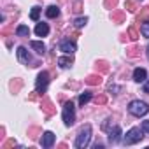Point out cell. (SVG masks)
<instances>
[{"mask_svg": "<svg viewBox=\"0 0 149 149\" xmlns=\"http://www.w3.org/2000/svg\"><path fill=\"white\" fill-rule=\"evenodd\" d=\"M90 140H91V125H84L81 128V132H79L74 146H76L77 149H84V147L90 146Z\"/></svg>", "mask_w": 149, "mask_h": 149, "instance_id": "cell-1", "label": "cell"}, {"mask_svg": "<svg viewBox=\"0 0 149 149\" xmlns=\"http://www.w3.org/2000/svg\"><path fill=\"white\" fill-rule=\"evenodd\" d=\"M61 118L65 126H72L76 123V107H74V102H65L63 104V111H61Z\"/></svg>", "mask_w": 149, "mask_h": 149, "instance_id": "cell-2", "label": "cell"}, {"mask_svg": "<svg viewBox=\"0 0 149 149\" xmlns=\"http://www.w3.org/2000/svg\"><path fill=\"white\" fill-rule=\"evenodd\" d=\"M128 112L135 118H140V116H146L149 112V105L142 100H132L128 105Z\"/></svg>", "mask_w": 149, "mask_h": 149, "instance_id": "cell-3", "label": "cell"}, {"mask_svg": "<svg viewBox=\"0 0 149 149\" xmlns=\"http://www.w3.org/2000/svg\"><path fill=\"white\" fill-rule=\"evenodd\" d=\"M47 84H49V74H47L46 70L39 72V76H37V79H35V93H39V95L46 93Z\"/></svg>", "mask_w": 149, "mask_h": 149, "instance_id": "cell-4", "label": "cell"}, {"mask_svg": "<svg viewBox=\"0 0 149 149\" xmlns=\"http://www.w3.org/2000/svg\"><path fill=\"white\" fill-rule=\"evenodd\" d=\"M144 139V130L142 128H132V130H128L126 132V135H125V144L126 146H132V144H137V142H140Z\"/></svg>", "mask_w": 149, "mask_h": 149, "instance_id": "cell-5", "label": "cell"}, {"mask_svg": "<svg viewBox=\"0 0 149 149\" xmlns=\"http://www.w3.org/2000/svg\"><path fill=\"white\" fill-rule=\"evenodd\" d=\"M16 54H18V60H19L23 65L32 63V56H30V53L26 51V47H25V46H19V47L16 49Z\"/></svg>", "mask_w": 149, "mask_h": 149, "instance_id": "cell-6", "label": "cell"}, {"mask_svg": "<svg viewBox=\"0 0 149 149\" xmlns=\"http://www.w3.org/2000/svg\"><path fill=\"white\" fill-rule=\"evenodd\" d=\"M53 144H54V133L53 132H44L42 139H40V146L44 149H49V147H53Z\"/></svg>", "mask_w": 149, "mask_h": 149, "instance_id": "cell-7", "label": "cell"}, {"mask_svg": "<svg viewBox=\"0 0 149 149\" xmlns=\"http://www.w3.org/2000/svg\"><path fill=\"white\" fill-rule=\"evenodd\" d=\"M60 51L65 53V54H74L77 51V47H76V44L70 42V40H63V42H60Z\"/></svg>", "mask_w": 149, "mask_h": 149, "instance_id": "cell-8", "label": "cell"}, {"mask_svg": "<svg viewBox=\"0 0 149 149\" xmlns=\"http://www.w3.org/2000/svg\"><path fill=\"white\" fill-rule=\"evenodd\" d=\"M146 79H147V70L142 67H137L133 70V81L135 83H146Z\"/></svg>", "mask_w": 149, "mask_h": 149, "instance_id": "cell-9", "label": "cell"}, {"mask_svg": "<svg viewBox=\"0 0 149 149\" xmlns=\"http://www.w3.org/2000/svg\"><path fill=\"white\" fill-rule=\"evenodd\" d=\"M121 140V128L119 126H112L109 132V142L111 144H118Z\"/></svg>", "mask_w": 149, "mask_h": 149, "instance_id": "cell-10", "label": "cell"}, {"mask_svg": "<svg viewBox=\"0 0 149 149\" xmlns=\"http://www.w3.org/2000/svg\"><path fill=\"white\" fill-rule=\"evenodd\" d=\"M30 47H32L37 54H44V53H46V46H44L42 40H32V42H30Z\"/></svg>", "mask_w": 149, "mask_h": 149, "instance_id": "cell-11", "label": "cell"}, {"mask_svg": "<svg viewBox=\"0 0 149 149\" xmlns=\"http://www.w3.org/2000/svg\"><path fill=\"white\" fill-rule=\"evenodd\" d=\"M35 33H37L39 37H46V35L49 33V26H47V23H37V26H35Z\"/></svg>", "mask_w": 149, "mask_h": 149, "instance_id": "cell-12", "label": "cell"}, {"mask_svg": "<svg viewBox=\"0 0 149 149\" xmlns=\"http://www.w3.org/2000/svg\"><path fill=\"white\" fill-rule=\"evenodd\" d=\"M46 16L47 18H58L60 16V7L58 6H49L46 9Z\"/></svg>", "mask_w": 149, "mask_h": 149, "instance_id": "cell-13", "label": "cell"}, {"mask_svg": "<svg viewBox=\"0 0 149 149\" xmlns=\"http://www.w3.org/2000/svg\"><path fill=\"white\" fill-rule=\"evenodd\" d=\"M72 58L70 56H61V58H58V65L61 67V68H68V67H72Z\"/></svg>", "mask_w": 149, "mask_h": 149, "instance_id": "cell-14", "label": "cell"}, {"mask_svg": "<svg viewBox=\"0 0 149 149\" xmlns=\"http://www.w3.org/2000/svg\"><path fill=\"white\" fill-rule=\"evenodd\" d=\"M16 35H18V37H28V35H30V28H28L26 25H19V26L16 28Z\"/></svg>", "mask_w": 149, "mask_h": 149, "instance_id": "cell-15", "label": "cell"}, {"mask_svg": "<svg viewBox=\"0 0 149 149\" xmlns=\"http://www.w3.org/2000/svg\"><path fill=\"white\" fill-rule=\"evenodd\" d=\"M91 98H93V93H91V91H84V93H81V95H79V105L88 104Z\"/></svg>", "mask_w": 149, "mask_h": 149, "instance_id": "cell-16", "label": "cell"}, {"mask_svg": "<svg viewBox=\"0 0 149 149\" xmlns=\"http://www.w3.org/2000/svg\"><path fill=\"white\" fill-rule=\"evenodd\" d=\"M140 33H142L144 37L149 39V19H146V21L142 23V26H140Z\"/></svg>", "mask_w": 149, "mask_h": 149, "instance_id": "cell-17", "label": "cell"}, {"mask_svg": "<svg viewBox=\"0 0 149 149\" xmlns=\"http://www.w3.org/2000/svg\"><path fill=\"white\" fill-rule=\"evenodd\" d=\"M40 11H42V9H40L39 6H35V7H32V13H30V18H32L33 21H37V19H39V14H40Z\"/></svg>", "mask_w": 149, "mask_h": 149, "instance_id": "cell-18", "label": "cell"}, {"mask_svg": "<svg viewBox=\"0 0 149 149\" xmlns=\"http://www.w3.org/2000/svg\"><path fill=\"white\" fill-rule=\"evenodd\" d=\"M86 83H88V84H100V83H102V77H100V76H90V77L86 79Z\"/></svg>", "mask_w": 149, "mask_h": 149, "instance_id": "cell-19", "label": "cell"}, {"mask_svg": "<svg viewBox=\"0 0 149 149\" xmlns=\"http://www.w3.org/2000/svg\"><path fill=\"white\" fill-rule=\"evenodd\" d=\"M88 23V18H77L76 21H74V25H76L77 28H81V26H84Z\"/></svg>", "mask_w": 149, "mask_h": 149, "instance_id": "cell-20", "label": "cell"}, {"mask_svg": "<svg viewBox=\"0 0 149 149\" xmlns=\"http://www.w3.org/2000/svg\"><path fill=\"white\" fill-rule=\"evenodd\" d=\"M125 7H126L128 11H132V13H135V11H137V9H135V2H133V0H128Z\"/></svg>", "mask_w": 149, "mask_h": 149, "instance_id": "cell-21", "label": "cell"}, {"mask_svg": "<svg viewBox=\"0 0 149 149\" xmlns=\"http://www.w3.org/2000/svg\"><path fill=\"white\" fill-rule=\"evenodd\" d=\"M128 33H130V39H132V40H137V39H139V33L135 32V28H133V26L128 30Z\"/></svg>", "mask_w": 149, "mask_h": 149, "instance_id": "cell-22", "label": "cell"}, {"mask_svg": "<svg viewBox=\"0 0 149 149\" xmlns=\"http://www.w3.org/2000/svg\"><path fill=\"white\" fill-rule=\"evenodd\" d=\"M116 4H118V0H105L107 7H116Z\"/></svg>", "mask_w": 149, "mask_h": 149, "instance_id": "cell-23", "label": "cell"}, {"mask_svg": "<svg viewBox=\"0 0 149 149\" xmlns=\"http://www.w3.org/2000/svg\"><path fill=\"white\" fill-rule=\"evenodd\" d=\"M44 109L47 111V114H53V109H51V104L49 102H44Z\"/></svg>", "mask_w": 149, "mask_h": 149, "instance_id": "cell-24", "label": "cell"}, {"mask_svg": "<svg viewBox=\"0 0 149 149\" xmlns=\"http://www.w3.org/2000/svg\"><path fill=\"white\" fill-rule=\"evenodd\" d=\"M142 130H144L146 133H149V121H144V123H142Z\"/></svg>", "mask_w": 149, "mask_h": 149, "instance_id": "cell-25", "label": "cell"}, {"mask_svg": "<svg viewBox=\"0 0 149 149\" xmlns=\"http://www.w3.org/2000/svg\"><path fill=\"white\" fill-rule=\"evenodd\" d=\"M144 93H149V79H146L144 83Z\"/></svg>", "mask_w": 149, "mask_h": 149, "instance_id": "cell-26", "label": "cell"}, {"mask_svg": "<svg viewBox=\"0 0 149 149\" xmlns=\"http://www.w3.org/2000/svg\"><path fill=\"white\" fill-rule=\"evenodd\" d=\"M112 16H114V18H116V19H118V21H119V19H121V18H123V14H121V13H116V14H112Z\"/></svg>", "mask_w": 149, "mask_h": 149, "instance_id": "cell-27", "label": "cell"}, {"mask_svg": "<svg viewBox=\"0 0 149 149\" xmlns=\"http://www.w3.org/2000/svg\"><path fill=\"white\" fill-rule=\"evenodd\" d=\"M97 102H100V104H104V102H105V97H100V98H97Z\"/></svg>", "mask_w": 149, "mask_h": 149, "instance_id": "cell-28", "label": "cell"}, {"mask_svg": "<svg viewBox=\"0 0 149 149\" xmlns=\"http://www.w3.org/2000/svg\"><path fill=\"white\" fill-rule=\"evenodd\" d=\"M146 53H147V58H149V44H147V51Z\"/></svg>", "mask_w": 149, "mask_h": 149, "instance_id": "cell-29", "label": "cell"}]
</instances>
